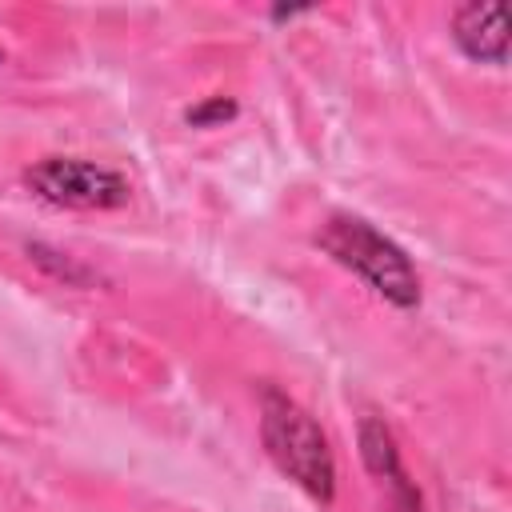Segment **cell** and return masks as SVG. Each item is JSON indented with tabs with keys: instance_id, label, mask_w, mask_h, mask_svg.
<instances>
[{
	"instance_id": "cell-3",
	"label": "cell",
	"mask_w": 512,
	"mask_h": 512,
	"mask_svg": "<svg viewBox=\"0 0 512 512\" xmlns=\"http://www.w3.org/2000/svg\"><path fill=\"white\" fill-rule=\"evenodd\" d=\"M28 184L60 208H120L128 200V180L104 164L48 156L28 168Z\"/></svg>"
},
{
	"instance_id": "cell-5",
	"label": "cell",
	"mask_w": 512,
	"mask_h": 512,
	"mask_svg": "<svg viewBox=\"0 0 512 512\" xmlns=\"http://www.w3.org/2000/svg\"><path fill=\"white\" fill-rule=\"evenodd\" d=\"M220 116H232V104H224V100H212L208 108H196V112H188V120H192V124H208V120H220Z\"/></svg>"
},
{
	"instance_id": "cell-2",
	"label": "cell",
	"mask_w": 512,
	"mask_h": 512,
	"mask_svg": "<svg viewBox=\"0 0 512 512\" xmlns=\"http://www.w3.org/2000/svg\"><path fill=\"white\" fill-rule=\"evenodd\" d=\"M260 436L272 456V464L300 484L316 500H332L336 492V464L328 452V440L320 424L280 388L260 392Z\"/></svg>"
},
{
	"instance_id": "cell-4",
	"label": "cell",
	"mask_w": 512,
	"mask_h": 512,
	"mask_svg": "<svg viewBox=\"0 0 512 512\" xmlns=\"http://www.w3.org/2000/svg\"><path fill=\"white\" fill-rule=\"evenodd\" d=\"M452 36L472 60L504 64V56H508V12H504V4H464L452 16Z\"/></svg>"
},
{
	"instance_id": "cell-1",
	"label": "cell",
	"mask_w": 512,
	"mask_h": 512,
	"mask_svg": "<svg viewBox=\"0 0 512 512\" xmlns=\"http://www.w3.org/2000/svg\"><path fill=\"white\" fill-rule=\"evenodd\" d=\"M316 244L348 272H356L376 296H384L396 308H416L420 304V276L412 260L404 256L400 244H392L384 232H376L360 216H328L316 232Z\"/></svg>"
}]
</instances>
